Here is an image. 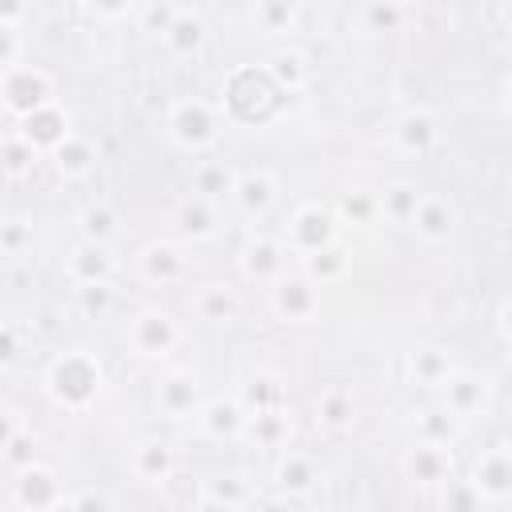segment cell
Returning <instances> with one entry per match:
<instances>
[{"instance_id": "cell-23", "label": "cell", "mask_w": 512, "mask_h": 512, "mask_svg": "<svg viewBox=\"0 0 512 512\" xmlns=\"http://www.w3.org/2000/svg\"><path fill=\"white\" fill-rule=\"evenodd\" d=\"M176 224L188 240H212L220 232V212H216V200H204L196 192H188V200L176 208Z\"/></svg>"}, {"instance_id": "cell-1", "label": "cell", "mask_w": 512, "mask_h": 512, "mask_svg": "<svg viewBox=\"0 0 512 512\" xmlns=\"http://www.w3.org/2000/svg\"><path fill=\"white\" fill-rule=\"evenodd\" d=\"M44 388H48V396H52L60 408L84 412V408L96 404V396L104 392V368H100V360H96L92 352L68 348V352H60V356L48 364Z\"/></svg>"}, {"instance_id": "cell-32", "label": "cell", "mask_w": 512, "mask_h": 512, "mask_svg": "<svg viewBox=\"0 0 512 512\" xmlns=\"http://www.w3.org/2000/svg\"><path fill=\"white\" fill-rule=\"evenodd\" d=\"M460 436V416L448 412L444 404H432L424 412H416V440H428V444H456Z\"/></svg>"}, {"instance_id": "cell-50", "label": "cell", "mask_w": 512, "mask_h": 512, "mask_svg": "<svg viewBox=\"0 0 512 512\" xmlns=\"http://www.w3.org/2000/svg\"><path fill=\"white\" fill-rule=\"evenodd\" d=\"M500 332H504V340L512 344V300H508L504 312H500Z\"/></svg>"}, {"instance_id": "cell-16", "label": "cell", "mask_w": 512, "mask_h": 512, "mask_svg": "<svg viewBox=\"0 0 512 512\" xmlns=\"http://www.w3.org/2000/svg\"><path fill=\"white\" fill-rule=\"evenodd\" d=\"M16 132L20 136H28L40 152H52L72 128H68V112L52 100V104H44V108H36V112H28V116H20L16 120Z\"/></svg>"}, {"instance_id": "cell-48", "label": "cell", "mask_w": 512, "mask_h": 512, "mask_svg": "<svg viewBox=\"0 0 512 512\" xmlns=\"http://www.w3.org/2000/svg\"><path fill=\"white\" fill-rule=\"evenodd\" d=\"M28 0H0V24H24Z\"/></svg>"}, {"instance_id": "cell-29", "label": "cell", "mask_w": 512, "mask_h": 512, "mask_svg": "<svg viewBox=\"0 0 512 512\" xmlns=\"http://www.w3.org/2000/svg\"><path fill=\"white\" fill-rule=\"evenodd\" d=\"M244 436L256 440L260 448H280V444H288V436H292V420H288L284 404H280V408L248 412V428H244Z\"/></svg>"}, {"instance_id": "cell-2", "label": "cell", "mask_w": 512, "mask_h": 512, "mask_svg": "<svg viewBox=\"0 0 512 512\" xmlns=\"http://www.w3.org/2000/svg\"><path fill=\"white\" fill-rule=\"evenodd\" d=\"M164 128L180 152H208L220 136V112L208 100H176L168 108Z\"/></svg>"}, {"instance_id": "cell-46", "label": "cell", "mask_w": 512, "mask_h": 512, "mask_svg": "<svg viewBox=\"0 0 512 512\" xmlns=\"http://www.w3.org/2000/svg\"><path fill=\"white\" fill-rule=\"evenodd\" d=\"M60 508H116V496L96 492V488H80V492L64 496V500H60Z\"/></svg>"}, {"instance_id": "cell-54", "label": "cell", "mask_w": 512, "mask_h": 512, "mask_svg": "<svg viewBox=\"0 0 512 512\" xmlns=\"http://www.w3.org/2000/svg\"><path fill=\"white\" fill-rule=\"evenodd\" d=\"M508 52H512V40H508Z\"/></svg>"}, {"instance_id": "cell-53", "label": "cell", "mask_w": 512, "mask_h": 512, "mask_svg": "<svg viewBox=\"0 0 512 512\" xmlns=\"http://www.w3.org/2000/svg\"><path fill=\"white\" fill-rule=\"evenodd\" d=\"M396 4H400V8H412V4H420V0H396Z\"/></svg>"}, {"instance_id": "cell-41", "label": "cell", "mask_w": 512, "mask_h": 512, "mask_svg": "<svg viewBox=\"0 0 512 512\" xmlns=\"http://www.w3.org/2000/svg\"><path fill=\"white\" fill-rule=\"evenodd\" d=\"M400 24H404V8L396 0H368V8H364L368 32H396Z\"/></svg>"}, {"instance_id": "cell-10", "label": "cell", "mask_w": 512, "mask_h": 512, "mask_svg": "<svg viewBox=\"0 0 512 512\" xmlns=\"http://www.w3.org/2000/svg\"><path fill=\"white\" fill-rule=\"evenodd\" d=\"M404 476L412 484H440L452 480V448L448 444H428V440H416L408 452H404Z\"/></svg>"}, {"instance_id": "cell-3", "label": "cell", "mask_w": 512, "mask_h": 512, "mask_svg": "<svg viewBox=\"0 0 512 512\" xmlns=\"http://www.w3.org/2000/svg\"><path fill=\"white\" fill-rule=\"evenodd\" d=\"M0 96H4V108H8L12 120H20V116H28V112H36V108H44V104L56 100L52 96V76L44 68H36V64L4 68Z\"/></svg>"}, {"instance_id": "cell-12", "label": "cell", "mask_w": 512, "mask_h": 512, "mask_svg": "<svg viewBox=\"0 0 512 512\" xmlns=\"http://www.w3.org/2000/svg\"><path fill=\"white\" fill-rule=\"evenodd\" d=\"M284 256H288V244L268 240V236H252L240 252V272L248 280H260V284H276L284 276Z\"/></svg>"}, {"instance_id": "cell-31", "label": "cell", "mask_w": 512, "mask_h": 512, "mask_svg": "<svg viewBox=\"0 0 512 512\" xmlns=\"http://www.w3.org/2000/svg\"><path fill=\"white\" fill-rule=\"evenodd\" d=\"M264 76H268L276 88H284V92H300V88L308 84V60H304L300 52H292V48H280V52L268 56Z\"/></svg>"}, {"instance_id": "cell-7", "label": "cell", "mask_w": 512, "mask_h": 512, "mask_svg": "<svg viewBox=\"0 0 512 512\" xmlns=\"http://www.w3.org/2000/svg\"><path fill=\"white\" fill-rule=\"evenodd\" d=\"M60 500H64V492H60V480H56L52 468H44V464L32 460L28 468L16 472V480H12V504L16 508H24V512H48V508H60Z\"/></svg>"}, {"instance_id": "cell-17", "label": "cell", "mask_w": 512, "mask_h": 512, "mask_svg": "<svg viewBox=\"0 0 512 512\" xmlns=\"http://www.w3.org/2000/svg\"><path fill=\"white\" fill-rule=\"evenodd\" d=\"M232 204L244 212V216H264L272 204H276V176L256 168V172H240L236 176V188H232Z\"/></svg>"}, {"instance_id": "cell-30", "label": "cell", "mask_w": 512, "mask_h": 512, "mask_svg": "<svg viewBox=\"0 0 512 512\" xmlns=\"http://www.w3.org/2000/svg\"><path fill=\"white\" fill-rule=\"evenodd\" d=\"M196 504H200V508H248V504H256V496L248 492L244 480H236V476H216V480H204Z\"/></svg>"}, {"instance_id": "cell-49", "label": "cell", "mask_w": 512, "mask_h": 512, "mask_svg": "<svg viewBox=\"0 0 512 512\" xmlns=\"http://www.w3.org/2000/svg\"><path fill=\"white\" fill-rule=\"evenodd\" d=\"M16 348H20V344H16V328L4 324V336H0V360L12 364V360H16Z\"/></svg>"}, {"instance_id": "cell-45", "label": "cell", "mask_w": 512, "mask_h": 512, "mask_svg": "<svg viewBox=\"0 0 512 512\" xmlns=\"http://www.w3.org/2000/svg\"><path fill=\"white\" fill-rule=\"evenodd\" d=\"M20 64V24H0V72Z\"/></svg>"}, {"instance_id": "cell-13", "label": "cell", "mask_w": 512, "mask_h": 512, "mask_svg": "<svg viewBox=\"0 0 512 512\" xmlns=\"http://www.w3.org/2000/svg\"><path fill=\"white\" fill-rule=\"evenodd\" d=\"M472 480L484 500H508L512 496V448H488L472 464Z\"/></svg>"}, {"instance_id": "cell-25", "label": "cell", "mask_w": 512, "mask_h": 512, "mask_svg": "<svg viewBox=\"0 0 512 512\" xmlns=\"http://www.w3.org/2000/svg\"><path fill=\"white\" fill-rule=\"evenodd\" d=\"M236 176L240 172H232V164H224V160H200L192 168V192L204 196V200H216V204L220 200H232Z\"/></svg>"}, {"instance_id": "cell-8", "label": "cell", "mask_w": 512, "mask_h": 512, "mask_svg": "<svg viewBox=\"0 0 512 512\" xmlns=\"http://www.w3.org/2000/svg\"><path fill=\"white\" fill-rule=\"evenodd\" d=\"M196 428H200L208 440H236V436H244V428H248V408H244V400L212 396V400L200 404Z\"/></svg>"}, {"instance_id": "cell-21", "label": "cell", "mask_w": 512, "mask_h": 512, "mask_svg": "<svg viewBox=\"0 0 512 512\" xmlns=\"http://www.w3.org/2000/svg\"><path fill=\"white\" fill-rule=\"evenodd\" d=\"M136 264H140V276L152 280V284H172V280L184 276V256H180V248L172 240L144 244L140 256H136Z\"/></svg>"}, {"instance_id": "cell-39", "label": "cell", "mask_w": 512, "mask_h": 512, "mask_svg": "<svg viewBox=\"0 0 512 512\" xmlns=\"http://www.w3.org/2000/svg\"><path fill=\"white\" fill-rule=\"evenodd\" d=\"M176 16H180V8L172 0H140L136 4V28L148 32V36H160V40H164V32L172 28Z\"/></svg>"}, {"instance_id": "cell-33", "label": "cell", "mask_w": 512, "mask_h": 512, "mask_svg": "<svg viewBox=\"0 0 512 512\" xmlns=\"http://www.w3.org/2000/svg\"><path fill=\"white\" fill-rule=\"evenodd\" d=\"M36 160H40V148H36L28 136H20V132H8V136H4V144H0V168H4L8 180L32 176Z\"/></svg>"}, {"instance_id": "cell-9", "label": "cell", "mask_w": 512, "mask_h": 512, "mask_svg": "<svg viewBox=\"0 0 512 512\" xmlns=\"http://www.w3.org/2000/svg\"><path fill=\"white\" fill-rule=\"evenodd\" d=\"M200 404H204V396H200V384L192 372H168L156 384V408L168 420H196Z\"/></svg>"}, {"instance_id": "cell-51", "label": "cell", "mask_w": 512, "mask_h": 512, "mask_svg": "<svg viewBox=\"0 0 512 512\" xmlns=\"http://www.w3.org/2000/svg\"><path fill=\"white\" fill-rule=\"evenodd\" d=\"M504 92H508V104H512V72L504 76Z\"/></svg>"}, {"instance_id": "cell-52", "label": "cell", "mask_w": 512, "mask_h": 512, "mask_svg": "<svg viewBox=\"0 0 512 512\" xmlns=\"http://www.w3.org/2000/svg\"><path fill=\"white\" fill-rule=\"evenodd\" d=\"M504 20H508V28H512V0L504 4Z\"/></svg>"}, {"instance_id": "cell-43", "label": "cell", "mask_w": 512, "mask_h": 512, "mask_svg": "<svg viewBox=\"0 0 512 512\" xmlns=\"http://www.w3.org/2000/svg\"><path fill=\"white\" fill-rule=\"evenodd\" d=\"M0 248H4V256H12V260H20L28 248H32V224H24V220H4L0 224Z\"/></svg>"}, {"instance_id": "cell-15", "label": "cell", "mask_w": 512, "mask_h": 512, "mask_svg": "<svg viewBox=\"0 0 512 512\" xmlns=\"http://www.w3.org/2000/svg\"><path fill=\"white\" fill-rule=\"evenodd\" d=\"M440 404H444L448 412H456L460 420H468V416L484 412V404H488V380L456 368V372L444 380V388H440Z\"/></svg>"}, {"instance_id": "cell-6", "label": "cell", "mask_w": 512, "mask_h": 512, "mask_svg": "<svg viewBox=\"0 0 512 512\" xmlns=\"http://www.w3.org/2000/svg\"><path fill=\"white\" fill-rule=\"evenodd\" d=\"M128 344H132V352L144 356V360H164V356L180 344V328H176V320H172L168 312L144 308V312L128 324Z\"/></svg>"}, {"instance_id": "cell-26", "label": "cell", "mask_w": 512, "mask_h": 512, "mask_svg": "<svg viewBox=\"0 0 512 512\" xmlns=\"http://www.w3.org/2000/svg\"><path fill=\"white\" fill-rule=\"evenodd\" d=\"M408 372H412V380L420 384V388H444V380L456 372V364H452V356L444 352V348H432V344H424V348H416L412 356H408Z\"/></svg>"}, {"instance_id": "cell-20", "label": "cell", "mask_w": 512, "mask_h": 512, "mask_svg": "<svg viewBox=\"0 0 512 512\" xmlns=\"http://www.w3.org/2000/svg\"><path fill=\"white\" fill-rule=\"evenodd\" d=\"M276 488H280V496H308L316 484H320V468H316V460L308 456V452H284L280 460H276V480H272Z\"/></svg>"}, {"instance_id": "cell-28", "label": "cell", "mask_w": 512, "mask_h": 512, "mask_svg": "<svg viewBox=\"0 0 512 512\" xmlns=\"http://www.w3.org/2000/svg\"><path fill=\"white\" fill-rule=\"evenodd\" d=\"M376 196H380V216L392 220V224H412V216H416V208L424 200V192L412 180H392Z\"/></svg>"}, {"instance_id": "cell-27", "label": "cell", "mask_w": 512, "mask_h": 512, "mask_svg": "<svg viewBox=\"0 0 512 512\" xmlns=\"http://www.w3.org/2000/svg\"><path fill=\"white\" fill-rule=\"evenodd\" d=\"M204 40H208V28H204V20L192 8H180V16L172 20V28L164 32V48L172 56H184V60L196 56L204 48Z\"/></svg>"}, {"instance_id": "cell-11", "label": "cell", "mask_w": 512, "mask_h": 512, "mask_svg": "<svg viewBox=\"0 0 512 512\" xmlns=\"http://www.w3.org/2000/svg\"><path fill=\"white\" fill-rule=\"evenodd\" d=\"M436 140H440V124H436V116L428 108H408L392 124V144L404 156H424V152L436 148Z\"/></svg>"}, {"instance_id": "cell-18", "label": "cell", "mask_w": 512, "mask_h": 512, "mask_svg": "<svg viewBox=\"0 0 512 512\" xmlns=\"http://www.w3.org/2000/svg\"><path fill=\"white\" fill-rule=\"evenodd\" d=\"M128 468H132V476L144 480V484H164V480H172V472H176V452H172L164 440H140V444L132 448V456H128Z\"/></svg>"}, {"instance_id": "cell-14", "label": "cell", "mask_w": 512, "mask_h": 512, "mask_svg": "<svg viewBox=\"0 0 512 512\" xmlns=\"http://www.w3.org/2000/svg\"><path fill=\"white\" fill-rule=\"evenodd\" d=\"M112 268H116V260H112L108 244H96V240H84V236H80V240L68 248V256H64V272H68L72 284H84V280H112Z\"/></svg>"}, {"instance_id": "cell-37", "label": "cell", "mask_w": 512, "mask_h": 512, "mask_svg": "<svg viewBox=\"0 0 512 512\" xmlns=\"http://www.w3.org/2000/svg\"><path fill=\"white\" fill-rule=\"evenodd\" d=\"M192 308H196L200 320H208V324H224V320L236 316V296H232L224 284H204V288L196 292Z\"/></svg>"}, {"instance_id": "cell-40", "label": "cell", "mask_w": 512, "mask_h": 512, "mask_svg": "<svg viewBox=\"0 0 512 512\" xmlns=\"http://www.w3.org/2000/svg\"><path fill=\"white\" fill-rule=\"evenodd\" d=\"M336 216L344 220V224H372L376 216H380V196L376 192H344L340 196V204H336Z\"/></svg>"}, {"instance_id": "cell-22", "label": "cell", "mask_w": 512, "mask_h": 512, "mask_svg": "<svg viewBox=\"0 0 512 512\" xmlns=\"http://www.w3.org/2000/svg\"><path fill=\"white\" fill-rule=\"evenodd\" d=\"M48 160H52V168H56L64 180H80V176H88V172L96 168V144L84 140V136H76V132H68V136L48 152Z\"/></svg>"}, {"instance_id": "cell-34", "label": "cell", "mask_w": 512, "mask_h": 512, "mask_svg": "<svg viewBox=\"0 0 512 512\" xmlns=\"http://www.w3.org/2000/svg\"><path fill=\"white\" fill-rule=\"evenodd\" d=\"M72 300H76V312L84 320H104L112 308H116V288L112 280H84V284H72Z\"/></svg>"}, {"instance_id": "cell-19", "label": "cell", "mask_w": 512, "mask_h": 512, "mask_svg": "<svg viewBox=\"0 0 512 512\" xmlns=\"http://www.w3.org/2000/svg\"><path fill=\"white\" fill-rule=\"evenodd\" d=\"M424 244H444L448 236H452V228H456V212H452V204L444 200V196H428L424 192V200H420V208H416V216H412V224H408Z\"/></svg>"}, {"instance_id": "cell-42", "label": "cell", "mask_w": 512, "mask_h": 512, "mask_svg": "<svg viewBox=\"0 0 512 512\" xmlns=\"http://www.w3.org/2000/svg\"><path fill=\"white\" fill-rule=\"evenodd\" d=\"M256 20H260L264 32H288L292 20H296V8H292V0H260Z\"/></svg>"}, {"instance_id": "cell-24", "label": "cell", "mask_w": 512, "mask_h": 512, "mask_svg": "<svg viewBox=\"0 0 512 512\" xmlns=\"http://www.w3.org/2000/svg\"><path fill=\"white\" fill-rule=\"evenodd\" d=\"M348 268H352V256H348V248H344L340 240H332V244H324V248H316V252L300 256V272H304V276H312L320 288H324V284L344 280V276H348Z\"/></svg>"}, {"instance_id": "cell-4", "label": "cell", "mask_w": 512, "mask_h": 512, "mask_svg": "<svg viewBox=\"0 0 512 512\" xmlns=\"http://www.w3.org/2000/svg\"><path fill=\"white\" fill-rule=\"evenodd\" d=\"M336 224H340L336 212H328V208H320V204H300V208L292 212V220H288L284 244H288V252L308 256V252H316V248H324V244L336 240Z\"/></svg>"}, {"instance_id": "cell-44", "label": "cell", "mask_w": 512, "mask_h": 512, "mask_svg": "<svg viewBox=\"0 0 512 512\" xmlns=\"http://www.w3.org/2000/svg\"><path fill=\"white\" fill-rule=\"evenodd\" d=\"M484 496H480V488H476V480H444V504L448 508H476Z\"/></svg>"}, {"instance_id": "cell-36", "label": "cell", "mask_w": 512, "mask_h": 512, "mask_svg": "<svg viewBox=\"0 0 512 512\" xmlns=\"http://www.w3.org/2000/svg\"><path fill=\"white\" fill-rule=\"evenodd\" d=\"M80 236L84 240H96V244H112L116 240V232H120V212L112 208V204H104V200H96V204H88L84 212H80Z\"/></svg>"}, {"instance_id": "cell-47", "label": "cell", "mask_w": 512, "mask_h": 512, "mask_svg": "<svg viewBox=\"0 0 512 512\" xmlns=\"http://www.w3.org/2000/svg\"><path fill=\"white\" fill-rule=\"evenodd\" d=\"M140 0H88V8L92 12H100V16H108V20H116V16H124V12H132Z\"/></svg>"}, {"instance_id": "cell-5", "label": "cell", "mask_w": 512, "mask_h": 512, "mask_svg": "<svg viewBox=\"0 0 512 512\" xmlns=\"http://www.w3.org/2000/svg\"><path fill=\"white\" fill-rule=\"evenodd\" d=\"M272 312L288 324H308L316 312H320V284L304 272H284L276 284H272Z\"/></svg>"}, {"instance_id": "cell-38", "label": "cell", "mask_w": 512, "mask_h": 512, "mask_svg": "<svg viewBox=\"0 0 512 512\" xmlns=\"http://www.w3.org/2000/svg\"><path fill=\"white\" fill-rule=\"evenodd\" d=\"M244 408L248 412H260V408H280L284 404V384H280V376H272V372H256L248 384H244Z\"/></svg>"}, {"instance_id": "cell-35", "label": "cell", "mask_w": 512, "mask_h": 512, "mask_svg": "<svg viewBox=\"0 0 512 512\" xmlns=\"http://www.w3.org/2000/svg\"><path fill=\"white\" fill-rule=\"evenodd\" d=\"M352 416H356V400H352V392L348 388H340V384H332V388H324L320 396H316V420L324 424V428H348L352 424Z\"/></svg>"}]
</instances>
